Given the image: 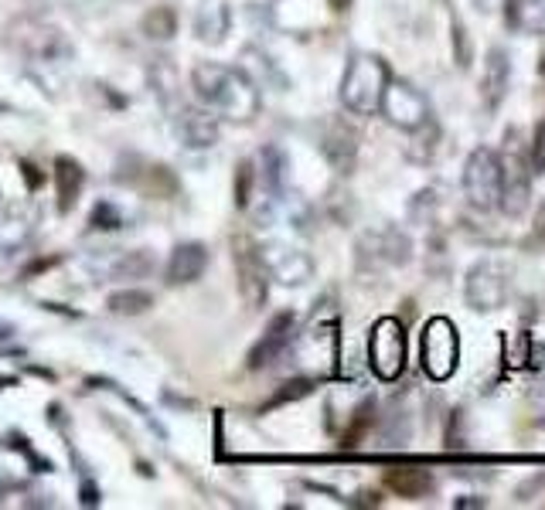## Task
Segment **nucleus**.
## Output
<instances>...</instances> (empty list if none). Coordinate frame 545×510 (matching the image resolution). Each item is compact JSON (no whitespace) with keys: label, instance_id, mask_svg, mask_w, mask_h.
I'll return each instance as SVG.
<instances>
[{"label":"nucleus","instance_id":"1","mask_svg":"<svg viewBox=\"0 0 545 510\" xmlns=\"http://www.w3.org/2000/svg\"><path fill=\"white\" fill-rule=\"evenodd\" d=\"M191 85H195V96L212 113H222L229 119H253L259 113V89L236 68L201 62L191 72Z\"/></svg>","mask_w":545,"mask_h":510},{"label":"nucleus","instance_id":"2","mask_svg":"<svg viewBox=\"0 0 545 510\" xmlns=\"http://www.w3.org/2000/svg\"><path fill=\"white\" fill-rule=\"evenodd\" d=\"M389 65L379 55H355L351 65L345 68V79H341V102H345L348 113L372 116L379 113L382 92L389 85Z\"/></svg>","mask_w":545,"mask_h":510},{"label":"nucleus","instance_id":"3","mask_svg":"<svg viewBox=\"0 0 545 510\" xmlns=\"http://www.w3.org/2000/svg\"><path fill=\"white\" fill-rule=\"evenodd\" d=\"M338 310H324V303L314 310L307 330L297 337L293 351H297V364L317 371V374H334L338 371Z\"/></svg>","mask_w":545,"mask_h":510},{"label":"nucleus","instance_id":"4","mask_svg":"<svg viewBox=\"0 0 545 510\" xmlns=\"http://www.w3.org/2000/svg\"><path fill=\"white\" fill-rule=\"evenodd\" d=\"M419 361H423V371L430 374L433 381H447L450 374L457 371L460 337H457V327L447 317H433L423 327V337H419Z\"/></svg>","mask_w":545,"mask_h":510},{"label":"nucleus","instance_id":"5","mask_svg":"<svg viewBox=\"0 0 545 510\" xmlns=\"http://www.w3.org/2000/svg\"><path fill=\"white\" fill-rule=\"evenodd\" d=\"M464 191L467 201L481 211H491L501 204V191H505V167H501V157L488 147L474 150L467 157L464 167Z\"/></svg>","mask_w":545,"mask_h":510},{"label":"nucleus","instance_id":"6","mask_svg":"<svg viewBox=\"0 0 545 510\" xmlns=\"http://www.w3.org/2000/svg\"><path fill=\"white\" fill-rule=\"evenodd\" d=\"M232 262H236L239 293L249 310H259L270 296V269H266L263 249L249 235H232Z\"/></svg>","mask_w":545,"mask_h":510},{"label":"nucleus","instance_id":"7","mask_svg":"<svg viewBox=\"0 0 545 510\" xmlns=\"http://www.w3.org/2000/svg\"><path fill=\"white\" fill-rule=\"evenodd\" d=\"M368 364L382 381H396L406 371V327L396 317H382L368 334Z\"/></svg>","mask_w":545,"mask_h":510},{"label":"nucleus","instance_id":"8","mask_svg":"<svg viewBox=\"0 0 545 510\" xmlns=\"http://www.w3.org/2000/svg\"><path fill=\"white\" fill-rule=\"evenodd\" d=\"M379 113L389 119L392 126H399V130L416 133L430 123V102H426L423 92L413 89L409 82L389 79V85H385V92H382V102H379Z\"/></svg>","mask_w":545,"mask_h":510},{"label":"nucleus","instance_id":"9","mask_svg":"<svg viewBox=\"0 0 545 510\" xmlns=\"http://www.w3.org/2000/svg\"><path fill=\"white\" fill-rule=\"evenodd\" d=\"M464 296L474 310L488 313V310H501L508 300V272L498 266V262H481L467 272L464 283Z\"/></svg>","mask_w":545,"mask_h":510},{"label":"nucleus","instance_id":"10","mask_svg":"<svg viewBox=\"0 0 545 510\" xmlns=\"http://www.w3.org/2000/svg\"><path fill=\"white\" fill-rule=\"evenodd\" d=\"M293 327H297V313L293 310H280L276 317L270 320V327L263 330V337L253 344V351H249V371H263L270 368V364L280 357L283 351L290 347L293 340Z\"/></svg>","mask_w":545,"mask_h":510},{"label":"nucleus","instance_id":"11","mask_svg":"<svg viewBox=\"0 0 545 510\" xmlns=\"http://www.w3.org/2000/svg\"><path fill=\"white\" fill-rule=\"evenodd\" d=\"M321 150H324V157L334 164V170H341V174H351V167H355V157H358V130L348 123L345 116L327 119L324 133H321Z\"/></svg>","mask_w":545,"mask_h":510},{"label":"nucleus","instance_id":"12","mask_svg":"<svg viewBox=\"0 0 545 510\" xmlns=\"http://www.w3.org/2000/svg\"><path fill=\"white\" fill-rule=\"evenodd\" d=\"M263 259H266V269H270V279H280L283 286L307 283L310 272H314V262H310L307 255L297 252V249H280V245H270V249H263Z\"/></svg>","mask_w":545,"mask_h":510},{"label":"nucleus","instance_id":"13","mask_svg":"<svg viewBox=\"0 0 545 510\" xmlns=\"http://www.w3.org/2000/svg\"><path fill=\"white\" fill-rule=\"evenodd\" d=\"M362 259H372L375 266H402L409 259V238L396 228L368 232L362 238Z\"/></svg>","mask_w":545,"mask_h":510},{"label":"nucleus","instance_id":"14","mask_svg":"<svg viewBox=\"0 0 545 510\" xmlns=\"http://www.w3.org/2000/svg\"><path fill=\"white\" fill-rule=\"evenodd\" d=\"M178 133L191 150H208V147H215V140H218V116L208 106L205 109L188 106V109H181V116H178Z\"/></svg>","mask_w":545,"mask_h":510},{"label":"nucleus","instance_id":"15","mask_svg":"<svg viewBox=\"0 0 545 510\" xmlns=\"http://www.w3.org/2000/svg\"><path fill=\"white\" fill-rule=\"evenodd\" d=\"M208 266V249L201 242H181L178 249L171 252V262H167V283L181 286V283H195V279L205 272Z\"/></svg>","mask_w":545,"mask_h":510},{"label":"nucleus","instance_id":"16","mask_svg":"<svg viewBox=\"0 0 545 510\" xmlns=\"http://www.w3.org/2000/svg\"><path fill=\"white\" fill-rule=\"evenodd\" d=\"M82 184H86V170L79 167V160L72 157H58L55 160V187H58V211L69 215L82 194Z\"/></svg>","mask_w":545,"mask_h":510},{"label":"nucleus","instance_id":"17","mask_svg":"<svg viewBox=\"0 0 545 510\" xmlns=\"http://www.w3.org/2000/svg\"><path fill=\"white\" fill-rule=\"evenodd\" d=\"M229 24H232V11L225 0H201V11L195 17V31L201 41L218 45V41L229 34Z\"/></svg>","mask_w":545,"mask_h":510},{"label":"nucleus","instance_id":"18","mask_svg":"<svg viewBox=\"0 0 545 510\" xmlns=\"http://www.w3.org/2000/svg\"><path fill=\"white\" fill-rule=\"evenodd\" d=\"M385 487L399 493V497L419 500L433 490V476L430 470H423V466H396V470L385 473Z\"/></svg>","mask_w":545,"mask_h":510},{"label":"nucleus","instance_id":"19","mask_svg":"<svg viewBox=\"0 0 545 510\" xmlns=\"http://www.w3.org/2000/svg\"><path fill=\"white\" fill-rule=\"evenodd\" d=\"M508 75H511V62L505 48H491L488 55V68H484V102L488 106H498L508 92Z\"/></svg>","mask_w":545,"mask_h":510},{"label":"nucleus","instance_id":"20","mask_svg":"<svg viewBox=\"0 0 545 510\" xmlns=\"http://www.w3.org/2000/svg\"><path fill=\"white\" fill-rule=\"evenodd\" d=\"M130 181L137 184L144 194H150V198H161V201H171L174 194L181 191L174 170H167L164 164H147L144 170H140V177H130Z\"/></svg>","mask_w":545,"mask_h":510},{"label":"nucleus","instance_id":"21","mask_svg":"<svg viewBox=\"0 0 545 510\" xmlns=\"http://www.w3.org/2000/svg\"><path fill=\"white\" fill-rule=\"evenodd\" d=\"M109 313H116V317H140V313H147L150 306H154V293H147V289H116L113 296L106 300Z\"/></svg>","mask_w":545,"mask_h":510},{"label":"nucleus","instance_id":"22","mask_svg":"<svg viewBox=\"0 0 545 510\" xmlns=\"http://www.w3.org/2000/svg\"><path fill=\"white\" fill-rule=\"evenodd\" d=\"M174 31H178V14H174V7H154L147 17H144V34L150 41H167L174 38Z\"/></svg>","mask_w":545,"mask_h":510},{"label":"nucleus","instance_id":"23","mask_svg":"<svg viewBox=\"0 0 545 510\" xmlns=\"http://www.w3.org/2000/svg\"><path fill=\"white\" fill-rule=\"evenodd\" d=\"M154 272V255L147 249H137V252H127L120 262L113 266V276L116 279H144Z\"/></svg>","mask_w":545,"mask_h":510},{"label":"nucleus","instance_id":"24","mask_svg":"<svg viewBox=\"0 0 545 510\" xmlns=\"http://www.w3.org/2000/svg\"><path fill=\"white\" fill-rule=\"evenodd\" d=\"M310 388H314V381H307V378H297V381H287V385H280V391L266 402V412L270 408H280V405H287V402H297V398H304L310 395Z\"/></svg>","mask_w":545,"mask_h":510},{"label":"nucleus","instance_id":"25","mask_svg":"<svg viewBox=\"0 0 545 510\" xmlns=\"http://www.w3.org/2000/svg\"><path fill=\"white\" fill-rule=\"evenodd\" d=\"M263 181L270 191H280L283 187V153L276 147L263 150Z\"/></svg>","mask_w":545,"mask_h":510},{"label":"nucleus","instance_id":"26","mask_svg":"<svg viewBox=\"0 0 545 510\" xmlns=\"http://www.w3.org/2000/svg\"><path fill=\"white\" fill-rule=\"evenodd\" d=\"M253 181H256L253 160H242L236 170V204L239 208H249V201H253Z\"/></svg>","mask_w":545,"mask_h":510},{"label":"nucleus","instance_id":"27","mask_svg":"<svg viewBox=\"0 0 545 510\" xmlns=\"http://www.w3.org/2000/svg\"><path fill=\"white\" fill-rule=\"evenodd\" d=\"M372 419H375V405L365 402L362 408H358V419L351 422V429L345 432V446H358V439L365 436V429L372 425Z\"/></svg>","mask_w":545,"mask_h":510},{"label":"nucleus","instance_id":"28","mask_svg":"<svg viewBox=\"0 0 545 510\" xmlns=\"http://www.w3.org/2000/svg\"><path fill=\"white\" fill-rule=\"evenodd\" d=\"M123 225V215L113 208L109 201L96 204V211H92V228H106V232H113V228Z\"/></svg>","mask_w":545,"mask_h":510},{"label":"nucleus","instance_id":"29","mask_svg":"<svg viewBox=\"0 0 545 510\" xmlns=\"http://www.w3.org/2000/svg\"><path fill=\"white\" fill-rule=\"evenodd\" d=\"M467 31H460L457 28V65H471V45H467V38H464Z\"/></svg>","mask_w":545,"mask_h":510},{"label":"nucleus","instance_id":"30","mask_svg":"<svg viewBox=\"0 0 545 510\" xmlns=\"http://www.w3.org/2000/svg\"><path fill=\"white\" fill-rule=\"evenodd\" d=\"M24 177H28V184H31V187L38 184V174H35V167H31V164H24Z\"/></svg>","mask_w":545,"mask_h":510},{"label":"nucleus","instance_id":"31","mask_svg":"<svg viewBox=\"0 0 545 510\" xmlns=\"http://www.w3.org/2000/svg\"><path fill=\"white\" fill-rule=\"evenodd\" d=\"M535 235H539V238L545 235V208L539 211V221H535Z\"/></svg>","mask_w":545,"mask_h":510},{"label":"nucleus","instance_id":"32","mask_svg":"<svg viewBox=\"0 0 545 510\" xmlns=\"http://www.w3.org/2000/svg\"><path fill=\"white\" fill-rule=\"evenodd\" d=\"M327 4H331L334 11H348V7H351V0H327Z\"/></svg>","mask_w":545,"mask_h":510},{"label":"nucleus","instance_id":"33","mask_svg":"<svg viewBox=\"0 0 545 510\" xmlns=\"http://www.w3.org/2000/svg\"><path fill=\"white\" fill-rule=\"evenodd\" d=\"M11 334H14V327H11V323H4V320H0V340H7Z\"/></svg>","mask_w":545,"mask_h":510},{"label":"nucleus","instance_id":"34","mask_svg":"<svg viewBox=\"0 0 545 510\" xmlns=\"http://www.w3.org/2000/svg\"><path fill=\"white\" fill-rule=\"evenodd\" d=\"M82 493H86V504H89V507H92V504H96V490H92V487H89V483H86V490H82Z\"/></svg>","mask_w":545,"mask_h":510}]
</instances>
